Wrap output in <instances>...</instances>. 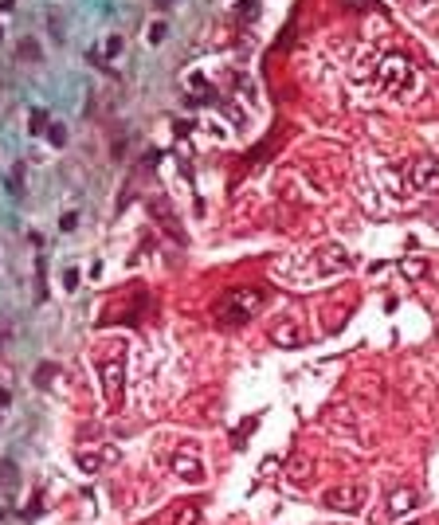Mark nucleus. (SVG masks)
Returning a JSON list of instances; mask_svg holds the SVG:
<instances>
[{
	"mask_svg": "<svg viewBox=\"0 0 439 525\" xmlns=\"http://www.w3.org/2000/svg\"><path fill=\"white\" fill-rule=\"evenodd\" d=\"M329 506H333V510H357V506H361V486L333 490V494H329Z\"/></svg>",
	"mask_w": 439,
	"mask_h": 525,
	"instance_id": "obj_5",
	"label": "nucleus"
},
{
	"mask_svg": "<svg viewBox=\"0 0 439 525\" xmlns=\"http://www.w3.org/2000/svg\"><path fill=\"white\" fill-rule=\"evenodd\" d=\"M176 474H181V478H192V482H204L200 455H188V451H181V455H176Z\"/></svg>",
	"mask_w": 439,
	"mask_h": 525,
	"instance_id": "obj_3",
	"label": "nucleus"
},
{
	"mask_svg": "<svg viewBox=\"0 0 439 525\" xmlns=\"http://www.w3.org/2000/svg\"><path fill=\"white\" fill-rule=\"evenodd\" d=\"M102 392H106L110 404H118V392H122V361L102 365Z\"/></svg>",
	"mask_w": 439,
	"mask_h": 525,
	"instance_id": "obj_2",
	"label": "nucleus"
},
{
	"mask_svg": "<svg viewBox=\"0 0 439 525\" xmlns=\"http://www.w3.org/2000/svg\"><path fill=\"white\" fill-rule=\"evenodd\" d=\"M404 274H424V262H420V259L404 262Z\"/></svg>",
	"mask_w": 439,
	"mask_h": 525,
	"instance_id": "obj_13",
	"label": "nucleus"
},
{
	"mask_svg": "<svg viewBox=\"0 0 439 525\" xmlns=\"http://www.w3.org/2000/svg\"><path fill=\"white\" fill-rule=\"evenodd\" d=\"M416 506V494L412 490H396L392 494V514H404V510H412Z\"/></svg>",
	"mask_w": 439,
	"mask_h": 525,
	"instance_id": "obj_7",
	"label": "nucleus"
},
{
	"mask_svg": "<svg viewBox=\"0 0 439 525\" xmlns=\"http://www.w3.org/2000/svg\"><path fill=\"white\" fill-rule=\"evenodd\" d=\"M16 482H20V474H16V467H12V462H0V486H4V490H16Z\"/></svg>",
	"mask_w": 439,
	"mask_h": 525,
	"instance_id": "obj_8",
	"label": "nucleus"
},
{
	"mask_svg": "<svg viewBox=\"0 0 439 525\" xmlns=\"http://www.w3.org/2000/svg\"><path fill=\"white\" fill-rule=\"evenodd\" d=\"M200 522V510L192 506V510H181V517H176V525H197Z\"/></svg>",
	"mask_w": 439,
	"mask_h": 525,
	"instance_id": "obj_10",
	"label": "nucleus"
},
{
	"mask_svg": "<svg viewBox=\"0 0 439 525\" xmlns=\"http://www.w3.org/2000/svg\"><path fill=\"white\" fill-rule=\"evenodd\" d=\"M271 333H274V341H279V345H298V333H295V326H274L271 329Z\"/></svg>",
	"mask_w": 439,
	"mask_h": 525,
	"instance_id": "obj_9",
	"label": "nucleus"
},
{
	"mask_svg": "<svg viewBox=\"0 0 439 525\" xmlns=\"http://www.w3.org/2000/svg\"><path fill=\"white\" fill-rule=\"evenodd\" d=\"M47 126V110H32V133H40Z\"/></svg>",
	"mask_w": 439,
	"mask_h": 525,
	"instance_id": "obj_11",
	"label": "nucleus"
},
{
	"mask_svg": "<svg viewBox=\"0 0 439 525\" xmlns=\"http://www.w3.org/2000/svg\"><path fill=\"white\" fill-rule=\"evenodd\" d=\"M381 83H384V90H392V94H408V90L416 87V75H412V67H408L400 55H392V59H384V67H381Z\"/></svg>",
	"mask_w": 439,
	"mask_h": 525,
	"instance_id": "obj_1",
	"label": "nucleus"
},
{
	"mask_svg": "<svg viewBox=\"0 0 439 525\" xmlns=\"http://www.w3.org/2000/svg\"><path fill=\"white\" fill-rule=\"evenodd\" d=\"M165 40V24H154V32H149V44H161Z\"/></svg>",
	"mask_w": 439,
	"mask_h": 525,
	"instance_id": "obj_12",
	"label": "nucleus"
},
{
	"mask_svg": "<svg viewBox=\"0 0 439 525\" xmlns=\"http://www.w3.org/2000/svg\"><path fill=\"white\" fill-rule=\"evenodd\" d=\"M75 224H78V219H75V212H67V216L59 219V228H63V231H71V228H75Z\"/></svg>",
	"mask_w": 439,
	"mask_h": 525,
	"instance_id": "obj_14",
	"label": "nucleus"
},
{
	"mask_svg": "<svg viewBox=\"0 0 439 525\" xmlns=\"http://www.w3.org/2000/svg\"><path fill=\"white\" fill-rule=\"evenodd\" d=\"M78 462H83V471H102V462H118V451L102 447L99 455H78Z\"/></svg>",
	"mask_w": 439,
	"mask_h": 525,
	"instance_id": "obj_6",
	"label": "nucleus"
},
{
	"mask_svg": "<svg viewBox=\"0 0 439 525\" xmlns=\"http://www.w3.org/2000/svg\"><path fill=\"white\" fill-rule=\"evenodd\" d=\"M416 181H420V188H439V161L420 157L416 161Z\"/></svg>",
	"mask_w": 439,
	"mask_h": 525,
	"instance_id": "obj_4",
	"label": "nucleus"
}]
</instances>
